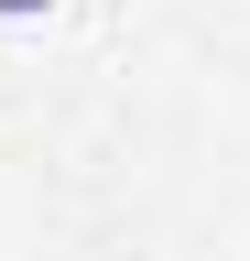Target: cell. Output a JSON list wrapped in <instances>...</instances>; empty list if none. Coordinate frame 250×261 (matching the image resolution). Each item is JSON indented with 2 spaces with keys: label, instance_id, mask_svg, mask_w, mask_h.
Instances as JSON below:
<instances>
[{
  "label": "cell",
  "instance_id": "6da1fadb",
  "mask_svg": "<svg viewBox=\"0 0 250 261\" xmlns=\"http://www.w3.org/2000/svg\"><path fill=\"white\" fill-rule=\"evenodd\" d=\"M54 11V0H0V22H44Z\"/></svg>",
  "mask_w": 250,
  "mask_h": 261
}]
</instances>
